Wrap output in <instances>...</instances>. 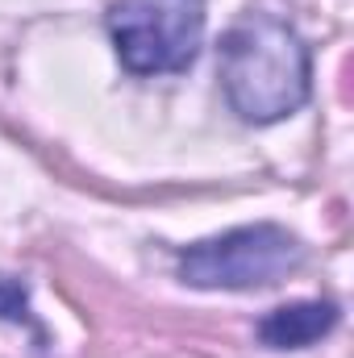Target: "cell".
<instances>
[{
	"instance_id": "1",
	"label": "cell",
	"mask_w": 354,
	"mask_h": 358,
	"mask_svg": "<svg viewBox=\"0 0 354 358\" xmlns=\"http://www.w3.org/2000/svg\"><path fill=\"white\" fill-rule=\"evenodd\" d=\"M309 46L275 13H246L221 38V88L250 125H275L309 100Z\"/></svg>"
},
{
	"instance_id": "2",
	"label": "cell",
	"mask_w": 354,
	"mask_h": 358,
	"mask_svg": "<svg viewBox=\"0 0 354 358\" xmlns=\"http://www.w3.org/2000/svg\"><path fill=\"white\" fill-rule=\"evenodd\" d=\"M300 263L304 242L292 229L275 221H255L187 246L179 255V279L200 292H250L288 279Z\"/></svg>"
},
{
	"instance_id": "3",
	"label": "cell",
	"mask_w": 354,
	"mask_h": 358,
	"mask_svg": "<svg viewBox=\"0 0 354 358\" xmlns=\"http://www.w3.org/2000/svg\"><path fill=\"white\" fill-rule=\"evenodd\" d=\"M204 0H117L108 8V34L129 76L187 71L204 42Z\"/></svg>"
},
{
	"instance_id": "4",
	"label": "cell",
	"mask_w": 354,
	"mask_h": 358,
	"mask_svg": "<svg viewBox=\"0 0 354 358\" xmlns=\"http://www.w3.org/2000/svg\"><path fill=\"white\" fill-rule=\"evenodd\" d=\"M338 325V304L330 300H296V304H279L259 321V342L271 350H304L313 342H321L325 334H334Z\"/></svg>"
},
{
	"instance_id": "5",
	"label": "cell",
	"mask_w": 354,
	"mask_h": 358,
	"mask_svg": "<svg viewBox=\"0 0 354 358\" xmlns=\"http://www.w3.org/2000/svg\"><path fill=\"white\" fill-rule=\"evenodd\" d=\"M0 321L34 325V313H29V287H25L17 275H4V271H0Z\"/></svg>"
}]
</instances>
